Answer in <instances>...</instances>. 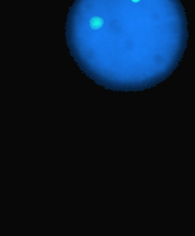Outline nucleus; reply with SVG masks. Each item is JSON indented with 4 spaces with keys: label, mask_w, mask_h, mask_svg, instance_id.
<instances>
[{
    "label": "nucleus",
    "mask_w": 195,
    "mask_h": 236,
    "mask_svg": "<svg viewBox=\"0 0 195 236\" xmlns=\"http://www.w3.org/2000/svg\"><path fill=\"white\" fill-rule=\"evenodd\" d=\"M72 7L102 17L95 32H111L112 90L154 87L183 60L189 35L180 0H75Z\"/></svg>",
    "instance_id": "1"
}]
</instances>
